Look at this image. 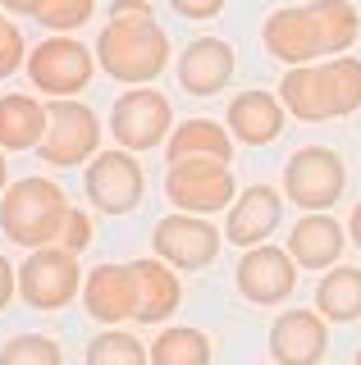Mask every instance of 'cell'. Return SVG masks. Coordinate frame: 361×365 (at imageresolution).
Instances as JSON below:
<instances>
[{
	"label": "cell",
	"mask_w": 361,
	"mask_h": 365,
	"mask_svg": "<svg viewBox=\"0 0 361 365\" xmlns=\"http://www.w3.org/2000/svg\"><path fill=\"white\" fill-rule=\"evenodd\" d=\"M361 37V14L352 0H307V5L275 9L261 28L265 51L279 64L298 68L320 55H347V46Z\"/></svg>",
	"instance_id": "6da1fadb"
},
{
	"label": "cell",
	"mask_w": 361,
	"mask_h": 365,
	"mask_svg": "<svg viewBox=\"0 0 361 365\" xmlns=\"http://www.w3.org/2000/svg\"><path fill=\"white\" fill-rule=\"evenodd\" d=\"M69 197H64L60 182L41 178V174H28L19 182H9L0 192V233L9 237L14 247H55L64 233V220H69Z\"/></svg>",
	"instance_id": "7a4b0ae2"
},
{
	"label": "cell",
	"mask_w": 361,
	"mask_h": 365,
	"mask_svg": "<svg viewBox=\"0 0 361 365\" xmlns=\"http://www.w3.org/2000/svg\"><path fill=\"white\" fill-rule=\"evenodd\" d=\"M96 64L128 87H151L169 68V37L156 19H106L96 37Z\"/></svg>",
	"instance_id": "3957f363"
},
{
	"label": "cell",
	"mask_w": 361,
	"mask_h": 365,
	"mask_svg": "<svg viewBox=\"0 0 361 365\" xmlns=\"http://www.w3.org/2000/svg\"><path fill=\"white\" fill-rule=\"evenodd\" d=\"M83 265L73 251L55 247H37L32 256H24L19 265V297L32 311H64L73 297H83Z\"/></svg>",
	"instance_id": "277c9868"
},
{
	"label": "cell",
	"mask_w": 361,
	"mask_h": 365,
	"mask_svg": "<svg viewBox=\"0 0 361 365\" xmlns=\"http://www.w3.org/2000/svg\"><path fill=\"white\" fill-rule=\"evenodd\" d=\"M165 197L174 210H188V215H220L229 210L233 197H238V182H233L229 165L224 160H174L165 169Z\"/></svg>",
	"instance_id": "5b68a950"
},
{
	"label": "cell",
	"mask_w": 361,
	"mask_h": 365,
	"mask_svg": "<svg viewBox=\"0 0 361 365\" xmlns=\"http://www.w3.org/2000/svg\"><path fill=\"white\" fill-rule=\"evenodd\" d=\"M343 192H347V169H343L338 151H330V146H302V151L288 155L284 197L298 210H330V205L343 201Z\"/></svg>",
	"instance_id": "8992f818"
},
{
	"label": "cell",
	"mask_w": 361,
	"mask_h": 365,
	"mask_svg": "<svg viewBox=\"0 0 361 365\" xmlns=\"http://www.w3.org/2000/svg\"><path fill=\"white\" fill-rule=\"evenodd\" d=\"M83 192H87V201H92V210L128 215V210H138L142 197H146V174H142V165H138L133 151L110 146V151H96L87 160Z\"/></svg>",
	"instance_id": "52a82bcc"
},
{
	"label": "cell",
	"mask_w": 361,
	"mask_h": 365,
	"mask_svg": "<svg viewBox=\"0 0 361 365\" xmlns=\"http://www.w3.org/2000/svg\"><path fill=\"white\" fill-rule=\"evenodd\" d=\"M46 114H51V123H46V137L37 146V155L46 165H60V169L87 165L101 151V119L92 106H83L73 96H55L46 106Z\"/></svg>",
	"instance_id": "ba28073f"
},
{
	"label": "cell",
	"mask_w": 361,
	"mask_h": 365,
	"mask_svg": "<svg viewBox=\"0 0 361 365\" xmlns=\"http://www.w3.org/2000/svg\"><path fill=\"white\" fill-rule=\"evenodd\" d=\"M96 73V51H87L78 37H46L28 55V83L46 96H78Z\"/></svg>",
	"instance_id": "9c48e42d"
},
{
	"label": "cell",
	"mask_w": 361,
	"mask_h": 365,
	"mask_svg": "<svg viewBox=\"0 0 361 365\" xmlns=\"http://www.w3.org/2000/svg\"><path fill=\"white\" fill-rule=\"evenodd\" d=\"M169 123H174V110H169L165 91H156V87H128L110 106V137L133 155L165 146Z\"/></svg>",
	"instance_id": "30bf717a"
},
{
	"label": "cell",
	"mask_w": 361,
	"mask_h": 365,
	"mask_svg": "<svg viewBox=\"0 0 361 365\" xmlns=\"http://www.w3.org/2000/svg\"><path fill=\"white\" fill-rule=\"evenodd\" d=\"M220 242H224L220 228L210 224L206 215H188V210L165 215V220L156 224V233H151V251L165 260V265H174L178 274L183 269H206L210 260L220 256Z\"/></svg>",
	"instance_id": "8fae6325"
},
{
	"label": "cell",
	"mask_w": 361,
	"mask_h": 365,
	"mask_svg": "<svg viewBox=\"0 0 361 365\" xmlns=\"http://www.w3.org/2000/svg\"><path fill=\"white\" fill-rule=\"evenodd\" d=\"M233 279H238V292L252 306H279L298 288V260H293V251H284V247L261 242V247H247L238 256Z\"/></svg>",
	"instance_id": "7c38bea8"
},
{
	"label": "cell",
	"mask_w": 361,
	"mask_h": 365,
	"mask_svg": "<svg viewBox=\"0 0 361 365\" xmlns=\"http://www.w3.org/2000/svg\"><path fill=\"white\" fill-rule=\"evenodd\" d=\"M83 306L96 324H128L138 315V269L133 265H96L83 279Z\"/></svg>",
	"instance_id": "4fadbf2b"
},
{
	"label": "cell",
	"mask_w": 361,
	"mask_h": 365,
	"mask_svg": "<svg viewBox=\"0 0 361 365\" xmlns=\"http://www.w3.org/2000/svg\"><path fill=\"white\" fill-rule=\"evenodd\" d=\"M330 351V319L320 311H284L270 324L275 365H320Z\"/></svg>",
	"instance_id": "5bb4252c"
},
{
	"label": "cell",
	"mask_w": 361,
	"mask_h": 365,
	"mask_svg": "<svg viewBox=\"0 0 361 365\" xmlns=\"http://www.w3.org/2000/svg\"><path fill=\"white\" fill-rule=\"evenodd\" d=\"M284 220V197H279V187H270V182H252L247 192H238L229 205V220H224V237H229L233 247H261L270 233L279 228Z\"/></svg>",
	"instance_id": "9a60e30c"
},
{
	"label": "cell",
	"mask_w": 361,
	"mask_h": 365,
	"mask_svg": "<svg viewBox=\"0 0 361 365\" xmlns=\"http://www.w3.org/2000/svg\"><path fill=\"white\" fill-rule=\"evenodd\" d=\"M178 87L188 96H215L233 83V46L224 37H197L178 55Z\"/></svg>",
	"instance_id": "2e32d148"
},
{
	"label": "cell",
	"mask_w": 361,
	"mask_h": 365,
	"mask_svg": "<svg viewBox=\"0 0 361 365\" xmlns=\"http://www.w3.org/2000/svg\"><path fill=\"white\" fill-rule=\"evenodd\" d=\"M284 101L275 96V91H238V96L229 101V114H224V128L233 133V142L238 146H270L279 133H284Z\"/></svg>",
	"instance_id": "e0dca14e"
},
{
	"label": "cell",
	"mask_w": 361,
	"mask_h": 365,
	"mask_svg": "<svg viewBox=\"0 0 361 365\" xmlns=\"http://www.w3.org/2000/svg\"><path fill=\"white\" fill-rule=\"evenodd\" d=\"M347 247V228L330 220V210H302V220L288 233V251L298 260V269H334L338 256Z\"/></svg>",
	"instance_id": "ac0fdd59"
},
{
	"label": "cell",
	"mask_w": 361,
	"mask_h": 365,
	"mask_svg": "<svg viewBox=\"0 0 361 365\" xmlns=\"http://www.w3.org/2000/svg\"><path fill=\"white\" fill-rule=\"evenodd\" d=\"M133 269H138V315H133V324H165L178 311V302H183L178 269L165 265L161 256L133 260Z\"/></svg>",
	"instance_id": "d6986e66"
},
{
	"label": "cell",
	"mask_w": 361,
	"mask_h": 365,
	"mask_svg": "<svg viewBox=\"0 0 361 365\" xmlns=\"http://www.w3.org/2000/svg\"><path fill=\"white\" fill-rule=\"evenodd\" d=\"M279 101H284V110L293 114V119H302V123L338 119L325 64H298V68H288L284 83H279Z\"/></svg>",
	"instance_id": "ffe728a7"
},
{
	"label": "cell",
	"mask_w": 361,
	"mask_h": 365,
	"mask_svg": "<svg viewBox=\"0 0 361 365\" xmlns=\"http://www.w3.org/2000/svg\"><path fill=\"white\" fill-rule=\"evenodd\" d=\"M51 114L28 91H5L0 96V151H37L46 137Z\"/></svg>",
	"instance_id": "44dd1931"
},
{
	"label": "cell",
	"mask_w": 361,
	"mask_h": 365,
	"mask_svg": "<svg viewBox=\"0 0 361 365\" xmlns=\"http://www.w3.org/2000/svg\"><path fill=\"white\" fill-rule=\"evenodd\" d=\"M161 151H165V165H174V160H197V155L229 165L233 160V133L215 119H183V123H174V133L165 137Z\"/></svg>",
	"instance_id": "7402d4cb"
},
{
	"label": "cell",
	"mask_w": 361,
	"mask_h": 365,
	"mask_svg": "<svg viewBox=\"0 0 361 365\" xmlns=\"http://www.w3.org/2000/svg\"><path fill=\"white\" fill-rule=\"evenodd\" d=\"M315 311L330 324H352L361 319V269L357 265H334L315 283Z\"/></svg>",
	"instance_id": "603a6c76"
},
{
	"label": "cell",
	"mask_w": 361,
	"mask_h": 365,
	"mask_svg": "<svg viewBox=\"0 0 361 365\" xmlns=\"http://www.w3.org/2000/svg\"><path fill=\"white\" fill-rule=\"evenodd\" d=\"M151 365H210V338L201 329H161L151 342Z\"/></svg>",
	"instance_id": "cb8c5ba5"
},
{
	"label": "cell",
	"mask_w": 361,
	"mask_h": 365,
	"mask_svg": "<svg viewBox=\"0 0 361 365\" xmlns=\"http://www.w3.org/2000/svg\"><path fill=\"white\" fill-rule=\"evenodd\" d=\"M87 365H151V347H142L128 329H106L87 342Z\"/></svg>",
	"instance_id": "d4e9b609"
},
{
	"label": "cell",
	"mask_w": 361,
	"mask_h": 365,
	"mask_svg": "<svg viewBox=\"0 0 361 365\" xmlns=\"http://www.w3.org/2000/svg\"><path fill=\"white\" fill-rule=\"evenodd\" d=\"M0 365H64V347L51 334H14L0 347Z\"/></svg>",
	"instance_id": "484cf974"
},
{
	"label": "cell",
	"mask_w": 361,
	"mask_h": 365,
	"mask_svg": "<svg viewBox=\"0 0 361 365\" xmlns=\"http://www.w3.org/2000/svg\"><path fill=\"white\" fill-rule=\"evenodd\" d=\"M325 73H330V91H334L338 119L352 114V110H361V60H357V55H334V60L325 64Z\"/></svg>",
	"instance_id": "4316f807"
},
{
	"label": "cell",
	"mask_w": 361,
	"mask_h": 365,
	"mask_svg": "<svg viewBox=\"0 0 361 365\" xmlns=\"http://www.w3.org/2000/svg\"><path fill=\"white\" fill-rule=\"evenodd\" d=\"M92 14H96V0H41V9L32 19L51 32H78Z\"/></svg>",
	"instance_id": "83f0119b"
},
{
	"label": "cell",
	"mask_w": 361,
	"mask_h": 365,
	"mask_svg": "<svg viewBox=\"0 0 361 365\" xmlns=\"http://www.w3.org/2000/svg\"><path fill=\"white\" fill-rule=\"evenodd\" d=\"M60 247L73 251V256H83V251L92 247V215H87V210H69L64 233H60Z\"/></svg>",
	"instance_id": "f1b7e54d"
},
{
	"label": "cell",
	"mask_w": 361,
	"mask_h": 365,
	"mask_svg": "<svg viewBox=\"0 0 361 365\" xmlns=\"http://www.w3.org/2000/svg\"><path fill=\"white\" fill-rule=\"evenodd\" d=\"M24 32L9 23V32L0 37V78H9V73H19V64H24Z\"/></svg>",
	"instance_id": "f546056e"
},
{
	"label": "cell",
	"mask_w": 361,
	"mask_h": 365,
	"mask_svg": "<svg viewBox=\"0 0 361 365\" xmlns=\"http://www.w3.org/2000/svg\"><path fill=\"white\" fill-rule=\"evenodd\" d=\"M169 9L183 14V19H193V23H201V19H215L224 9V0H169Z\"/></svg>",
	"instance_id": "4dcf8cb0"
},
{
	"label": "cell",
	"mask_w": 361,
	"mask_h": 365,
	"mask_svg": "<svg viewBox=\"0 0 361 365\" xmlns=\"http://www.w3.org/2000/svg\"><path fill=\"white\" fill-rule=\"evenodd\" d=\"M14 297H19V269L9 265L5 256H0V311H5V306L14 302Z\"/></svg>",
	"instance_id": "1f68e13d"
},
{
	"label": "cell",
	"mask_w": 361,
	"mask_h": 365,
	"mask_svg": "<svg viewBox=\"0 0 361 365\" xmlns=\"http://www.w3.org/2000/svg\"><path fill=\"white\" fill-rule=\"evenodd\" d=\"M110 19H156L146 0H110Z\"/></svg>",
	"instance_id": "d6a6232c"
},
{
	"label": "cell",
	"mask_w": 361,
	"mask_h": 365,
	"mask_svg": "<svg viewBox=\"0 0 361 365\" xmlns=\"http://www.w3.org/2000/svg\"><path fill=\"white\" fill-rule=\"evenodd\" d=\"M0 9H5V14H37L41 0H0Z\"/></svg>",
	"instance_id": "836d02e7"
},
{
	"label": "cell",
	"mask_w": 361,
	"mask_h": 365,
	"mask_svg": "<svg viewBox=\"0 0 361 365\" xmlns=\"http://www.w3.org/2000/svg\"><path fill=\"white\" fill-rule=\"evenodd\" d=\"M347 237L357 242V251H361V201H357V210L347 215Z\"/></svg>",
	"instance_id": "e575fe53"
},
{
	"label": "cell",
	"mask_w": 361,
	"mask_h": 365,
	"mask_svg": "<svg viewBox=\"0 0 361 365\" xmlns=\"http://www.w3.org/2000/svg\"><path fill=\"white\" fill-rule=\"evenodd\" d=\"M9 187V165H5V151H0V192Z\"/></svg>",
	"instance_id": "d590c367"
},
{
	"label": "cell",
	"mask_w": 361,
	"mask_h": 365,
	"mask_svg": "<svg viewBox=\"0 0 361 365\" xmlns=\"http://www.w3.org/2000/svg\"><path fill=\"white\" fill-rule=\"evenodd\" d=\"M5 32H9V19H5V9H0V37H5Z\"/></svg>",
	"instance_id": "8d00e7d4"
},
{
	"label": "cell",
	"mask_w": 361,
	"mask_h": 365,
	"mask_svg": "<svg viewBox=\"0 0 361 365\" xmlns=\"http://www.w3.org/2000/svg\"><path fill=\"white\" fill-rule=\"evenodd\" d=\"M352 365H361V347H357V351H352Z\"/></svg>",
	"instance_id": "74e56055"
}]
</instances>
